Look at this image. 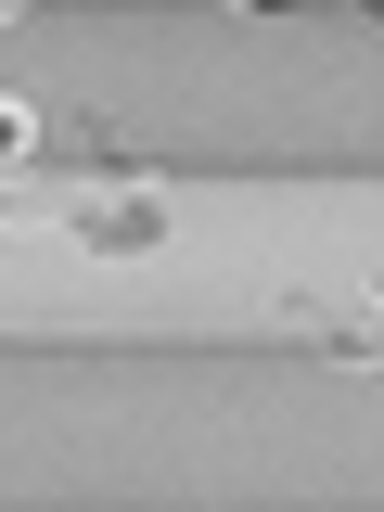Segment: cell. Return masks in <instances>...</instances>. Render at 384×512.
Here are the masks:
<instances>
[{"instance_id":"3957f363","label":"cell","mask_w":384,"mask_h":512,"mask_svg":"<svg viewBox=\"0 0 384 512\" xmlns=\"http://www.w3.org/2000/svg\"><path fill=\"white\" fill-rule=\"evenodd\" d=\"M0 231H26V192H0Z\"/></svg>"},{"instance_id":"7a4b0ae2","label":"cell","mask_w":384,"mask_h":512,"mask_svg":"<svg viewBox=\"0 0 384 512\" xmlns=\"http://www.w3.org/2000/svg\"><path fill=\"white\" fill-rule=\"evenodd\" d=\"M26 154H39V116H26V103H13V90H0V180H13V167H26Z\"/></svg>"},{"instance_id":"6da1fadb","label":"cell","mask_w":384,"mask_h":512,"mask_svg":"<svg viewBox=\"0 0 384 512\" xmlns=\"http://www.w3.org/2000/svg\"><path fill=\"white\" fill-rule=\"evenodd\" d=\"M77 256H154L167 244V192H128V205H64L52 218Z\"/></svg>"}]
</instances>
